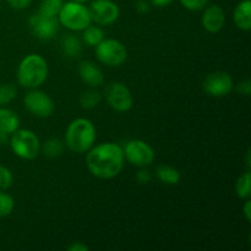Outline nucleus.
<instances>
[{
    "instance_id": "2eb2a0df",
    "label": "nucleus",
    "mask_w": 251,
    "mask_h": 251,
    "mask_svg": "<svg viewBox=\"0 0 251 251\" xmlns=\"http://www.w3.org/2000/svg\"><path fill=\"white\" fill-rule=\"evenodd\" d=\"M235 25L238 28L243 31H249L251 28V1L250 0H242L235 6L233 14Z\"/></svg>"
},
{
    "instance_id": "9b49d317",
    "label": "nucleus",
    "mask_w": 251,
    "mask_h": 251,
    "mask_svg": "<svg viewBox=\"0 0 251 251\" xmlns=\"http://www.w3.org/2000/svg\"><path fill=\"white\" fill-rule=\"evenodd\" d=\"M234 83L232 76L226 71H215L203 81V90L212 97H225L232 92Z\"/></svg>"
},
{
    "instance_id": "20e7f679",
    "label": "nucleus",
    "mask_w": 251,
    "mask_h": 251,
    "mask_svg": "<svg viewBox=\"0 0 251 251\" xmlns=\"http://www.w3.org/2000/svg\"><path fill=\"white\" fill-rule=\"evenodd\" d=\"M58 17L59 24L63 25L65 28L75 32L83 31L92 22L88 7L85 6V4L74 1L64 2Z\"/></svg>"
},
{
    "instance_id": "f8f14e48",
    "label": "nucleus",
    "mask_w": 251,
    "mask_h": 251,
    "mask_svg": "<svg viewBox=\"0 0 251 251\" xmlns=\"http://www.w3.org/2000/svg\"><path fill=\"white\" fill-rule=\"evenodd\" d=\"M32 33L39 39H51L59 31V20L54 16L34 14L29 17Z\"/></svg>"
},
{
    "instance_id": "1a4fd4ad",
    "label": "nucleus",
    "mask_w": 251,
    "mask_h": 251,
    "mask_svg": "<svg viewBox=\"0 0 251 251\" xmlns=\"http://www.w3.org/2000/svg\"><path fill=\"white\" fill-rule=\"evenodd\" d=\"M105 100L110 108L120 113L129 112L134 104L131 92L122 82H113L105 88Z\"/></svg>"
},
{
    "instance_id": "39448f33",
    "label": "nucleus",
    "mask_w": 251,
    "mask_h": 251,
    "mask_svg": "<svg viewBox=\"0 0 251 251\" xmlns=\"http://www.w3.org/2000/svg\"><path fill=\"white\" fill-rule=\"evenodd\" d=\"M10 146L12 152L19 158L31 161L39 154L41 151V142L38 136L28 129H17L11 134Z\"/></svg>"
},
{
    "instance_id": "f704fd0d",
    "label": "nucleus",
    "mask_w": 251,
    "mask_h": 251,
    "mask_svg": "<svg viewBox=\"0 0 251 251\" xmlns=\"http://www.w3.org/2000/svg\"><path fill=\"white\" fill-rule=\"evenodd\" d=\"M5 140H6V134H4V132H0V144H1V142H4Z\"/></svg>"
},
{
    "instance_id": "423d86ee",
    "label": "nucleus",
    "mask_w": 251,
    "mask_h": 251,
    "mask_svg": "<svg viewBox=\"0 0 251 251\" xmlns=\"http://www.w3.org/2000/svg\"><path fill=\"white\" fill-rule=\"evenodd\" d=\"M96 56L107 66H120L127 58L124 44L114 38H104L96 46Z\"/></svg>"
},
{
    "instance_id": "4be33fe9",
    "label": "nucleus",
    "mask_w": 251,
    "mask_h": 251,
    "mask_svg": "<svg viewBox=\"0 0 251 251\" xmlns=\"http://www.w3.org/2000/svg\"><path fill=\"white\" fill-rule=\"evenodd\" d=\"M63 5L64 0H42L38 12L42 15H47V16L56 17Z\"/></svg>"
},
{
    "instance_id": "cd10ccee",
    "label": "nucleus",
    "mask_w": 251,
    "mask_h": 251,
    "mask_svg": "<svg viewBox=\"0 0 251 251\" xmlns=\"http://www.w3.org/2000/svg\"><path fill=\"white\" fill-rule=\"evenodd\" d=\"M7 4L16 10H24L31 5L32 0H6Z\"/></svg>"
},
{
    "instance_id": "a878e982",
    "label": "nucleus",
    "mask_w": 251,
    "mask_h": 251,
    "mask_svg": "<svg viewBox=\"0 0 251 251\" xmlns=\"http://www.w3.org/2000/svg\"><path fill=\"white\" fill-rule=\"evenodd\" d=\"M14 184V176L7 167L0 166V189L6 190Z\"/></svg>"
},
{
    "instance_id": "6e6552de",
    "label": "nucleus",
    "mask_w": 251,
    "mask_h": 251,
    "mask_svg": "<svg viewBox=\"0 0 251 251\" xmlns=\"http://www.w3.org/2000/svg\"><path fill=\"white\" fill-rule=\"evenodd\" d=\"M24 103L29 113L39 118L50 117L55 109L53 100L46 92L36 90V88H32V91L26 93Z\"/></svg>"
},
{
    "instance_id": "f3484780",
    "label": "nucleus",
    "mask_w": 251,
    "mask_h": 251,
    "mask_svg": "<svg viewBox=\"0 0 251 251\" xmlns=\"http://www.w3.org/2000/svg\"><path fill=\"white\" fill-rule=\"evenodd\" d=\"M61 49H63L64 54L69 58H76L82 51V43L78 39V37L74 36V34H66L63 39H61Z\"/></svg>"
},
{
    "instance_id": "c9c22d12",
    "label": "nucleus",
    "mask_w": 251,
    "mask_h": 251,
    "mask_svg": "<svg viewBox=\"0 0 251 251\" xmlns=\"http://www.w3.org/2000/svg\"><path fill=\"white\" fill-rule=\"evenodd\" d=\"M70 1H74V2H80V4H85L86 1H88V0H70Z\"/></svg>"
},
{
    "instance_id": "2f4dec72",
    "label": "nucleus",
    "mask_w": 251,
    "mask_h": 251,
    "mask_svg": "<svg viewBox=\"0 0 251 251\" xmlns=\"http://www.w3.org/2000/svg\"><path fill=\"white\" fill-rule=\"evenodd\" d=\"M88 249H90V248H88L87 245L83 244V243H81V242L73 243V244L69 245V247H68L69 251H88Z\"/></svg>"
},
{
    "instance_id": "6ab92c4d",
    "label": "nucleus",
    "mask_w": 251,
    "mask_h": 251,
    "mask_svg": "<svg viewBox=\"0 0 251 251\" xmlns=\"http://www.w3.org/2000/svg\"><path fill=\"white\" fill-rule=\"evenodd\" d=\"M104 39V32L100 27L98 26H90L86 27L82 31V41L85 42L87 46L90 47H96L98 43Z\"/></svg>"
},
{
    "instance_id": "f03ea898",
    "label": "nucleus",
    "mask_w": 251,
    "mask_h": 251,
    "mask_svg": "<svg viewBox=\"0 0 251 251\" xmlns=\"http://www.w3.org/2000/svg\"><path fill=\"white\" fill-rule=\"evenodd\" d=\"M96 127L86 118H76L69 124L65 132V145L75 153H85L96 142Z\"/></svg>"
},
{
    "instance_id": "72a5a7b5",
    "label": "nucleus",
    "mask_w": 251,
    "mask_h": 251,
    "mask_svg": "<svg viewBox=\"0 0 251 251\" xmlns=\"http://www.w3.org/2000/svg\"><path fill=\"white\" fill-rule=\"evenodd\" d=\"M243 212H244L245 220H247L248 222H250L251 220V201L250 200H247L244 207H243Z\"/></svg>"
},
{
    "instance_id": "0eeeda50",
    "label": "nucleus",
    "mask_w": 251,
    "mask_h": 251,
    "mask_svg": "<svg viewBox=\"0 0 251 251\" xmlns=\"http://www.w3.org/2000/svg\"><path fill=\"white\" fill-rule=\"evenodd\" d=\"M124 158L136 167L150 166L154 161V150L142 140H131L123 147Z\"/></svg>"
},
{
    "instance_id": "dca6fc26",
    "label": "nucleus",
    "mask_w": 251,
    "mask_h": 251,
    "mask_svg": "<svg viewBox=\"0 0 251 251\" xmlns=\"http://www.w3.org/2000/svg\"><path fill=\"white\" fill-rule=\"evenodd\" d=\"M20 127V118L14 110L0 107V132L12 134Z\"/></svg>"
},
{
    "instance_id": "7ed1b4c3",
    "label": "nucleus",
    "mask_w": 251,
    "mask_h": 251,
    "mask_svg": "<svg viewBox=\"0 0 251 251\" xmlns=\"http://www.w3.org/2000/svg\"><path fill=\"white\" fill-rule=\"evenodd\" d=\"M16 74L20 85L27 88H37L48 78V63L39 54H28L20 61Z\"/></svg>"
},
{
    "instance_id": "4468645a",
    "label": "nucleus",
    "mask_w": 251,
    "mask_h": 251,
    "mask_svg": "<svg viewBox=\"0 0 251 251\" xmlns=\"http://www.w3.org/2000/svg\"><path fill=\"white\" fill-rule=\"evenodd\" d=\"M78 75H80L81 80L91 87H100L104 82L103 71L100 70V66H97L93 61L90 60H85L80 64Z\"/></svg>"
},
{
    "instance_id": "bb28decb",
    "label": "nucleus",
    "mask_w": 251,
    "mask_h": 251,
    "mask_svg": "<svg viewBox=\"0 0 251 251\" xmlns=\"http://www.w3.org/2000/svg\"><path fill=\"white\" fill-rule=\"evenodd\" d=\"M180 4L190 11H200L203 10L207 5L208 0H179Z\"/></svg>"
},
{
    "instance_id": "393cba45",
    "label": "nucleus",
    "mask_w": 251,
    "mask_h": 251,
    "mask_svg": "<svg viewBox=\"0 0 251 251\" xmlns=\"http://www.w3.org/2000/svg\"><path fill=\"white\" fill-rule=\"evenodd\" d=\"M15 207V201L11 195L0 191V217H6L11 215Z\"/></svg>"
},
{
    "instance_id": "7c9ffc66",
    "label": "nucleus",
    "mask_w": 251,
    "mask_h": 251,
    "mask_svg": "<svg viewBox=\"0 0 251 251\" xmlns=\"http://www.w3.org/2000/svg\"><path fill=\"white\" fill-rule=\"evenodd\" d=\"M135 7H136L137 12H140V14H146L150 10V5L146 0H139L136 5H135Z\"/></svg>"
},
{
    "instance_id": "a211bd4d",
    "label": "nucleus",
    "mask_w": 251,
    "mask_h": 251,
    "mask_svg": "<svg viewBox=\"0 0 251 251\" xmlns=\"http://www.w3.org/2000/svg\"><path fill=\"white\" fill-rule=\"evenodd\" d=\"M156 176L159 179V181L167 184V185H176L181 178L178 169L171 166H159L156 169Z\"/></svg>"
},
{
    "instance_id": "aec40b11",
    "label": "nucleus",
    "mask_w": 251,
    "mask_h": 251,
    "mask_svg": "<svg viewBox=\"0 0 251 251\" xmlns=\"http://www.w3.org/2000/svg\"><path fill=\"white\" fill-rule=\"evenodd\" d=\"M41 151L43 152V154L49 158H55L59 157L64 151V142L61 140L55 139V137H51L48 139L43 145H41Z\"/></svg>"
},
{
    "instance_id": "5701e85b",
    "label": "nucleus",
    "mask_w": 251,
    "mask_h": 251,
    "mask_svg": "<svg viewBox=\"0 0 251 251\" xmlns=\"http://www.w3.org/2000/svg\"><path fill=\"white\" fill-rule=\"evenodd\" d=\"M100 100H102L100 93L97 92V91L91 90L82 93V96L80 97V104L85 109H93V108H96L100 104Z\"/></svg>"
},
{
    "instance_id": "b1692460",
    "label": "nucleus",
    "mask_w": 251,
    "mask_h": 251,
    "mask_svg": "<svg viewBox=\"0 0 251 251\" xmlns=\"http://www.w3.org/2000/svg\"><path fill=\"white\" fill-rule=\"evenodd\" d=\"M17 90L14 85H10V83L0 85V105L9 104L15 100Z\"/></svg>"
},
{
    "instance_id": "c85d7f7f",
    "label": "nucleus",
    "mask_w": 251,
    "mask_h": 251,
    "mask_svg": "<svg viewBox=\"0 0 251 251\" xmlns=\"http://www.w3.org/2000/svg\"><path fill=\"white\" fill-rule=\"evenodd\" d=\"M237 91L239 93L244 96H249L251 92V82L250 80H244L242 82H239V85L237 86Z\"/></svg>"
},
{
    "instance_id": "9d476101",
    "label": "nucleus",
    "mask_w": 251,
    "mask_h": 251,
    "mask_svg": "<svg viewBox=\"0 0 251 251\" xmlns=\"http://www.w3.org/2000/svg\"><path fill=\"white\" fill-rule=\"evenodd\" d=\"M88 10L92 21L100 26L114 24L120 15L119 6L112 0H93Z\"/></svg>"
},
{
    "instance_id": "e433bc0d",
    "label": "nucleus",
    "mask_w": 251,
    "mask_h": 251,
    "mask_svg": "<svg viewBox=\"0 0 251 251\" xmlns=\"http://www.w3.org/2000/svg\"><path fill=\"white\" fill-rule=\"evenodd\" d=\"M0 1H1V0H0Z\"/></svg>"
},
{
    "instance_id": "412c9836",
    "label": "nucleus",
    "mask_w": 251,
    "mask_h": 251,
    "mask_svg": "<svg viewBox=\"0 0 251 251\" xmlns=\"http://www.w3.org/2000/svg\"><path fill=\"white\" fill-rule=\"evenodd\" d=\"M235 191H237L238 198L249 199L251 195V176L250 172H245L238 178L235 183Z\"/></svg>"
},
{
    "instance_id": "ddd939ff",
    "label": "nucleus",
    "mask_w": 251,
    "mask_h": 251,
    "mask_svg": "<svg viewBox=\"0 0 251 251\" xmlns=\"http://www.w3.org/2000/svg\"><path fill=\"white\" fill-rule=\"evenodd\" d=\"M201 24L207 32L217 33L223 28L226 24L225 10L220 5H210L208 7H205Z\"/></svg>"
},
{
    "instance_id": "c756f323",
    "label": "nucleus",
    "mask_w": 251,
    "mask_h": 251,
    "mask_svg": "<svg viewBox=\"0 0 251 251\" xmlns=\"http://www.w3.org/2000/svg\"><path fill=\"white\" fill-rule=\"evenodd\" d=\"M136 179L139 183L141 184H147L151 180V173H150L147 169H141L136 173Z\"/></svg>"
},
{
    "instance_id": "f257e3e1",
    "label": "nucleus",
    "mask_w": 251,
    "mask_h": 251,
    "mask_svg": "<svg viewBox=\"0 0 251 251\" xmlns=\"http://www.w3.org/2000/svg\"><path fill=\"white\" fill-rule=\"evenodd\" d=\"M124 152L120 145L103 142L87 151L86 164L92 176L100 179H113L124 167Z\"/></svg>"
},
{
    "instance_id": "473e14b6",
    "label": "nucleus",
    "mask_w": 251,
    "mask_h": 251,
    "mask_svg": "<svg viewBox=\"0 0 251 251\" xmlns=\"http://www.w3.org/2000/svg\"><path fill=\"white\" fill-rule=\"evenodd\" d=\"M173 1L174 0H150V2H151L153 6H157V7L168 6V5H171Z\"/></svg>"
}]
</instances>
